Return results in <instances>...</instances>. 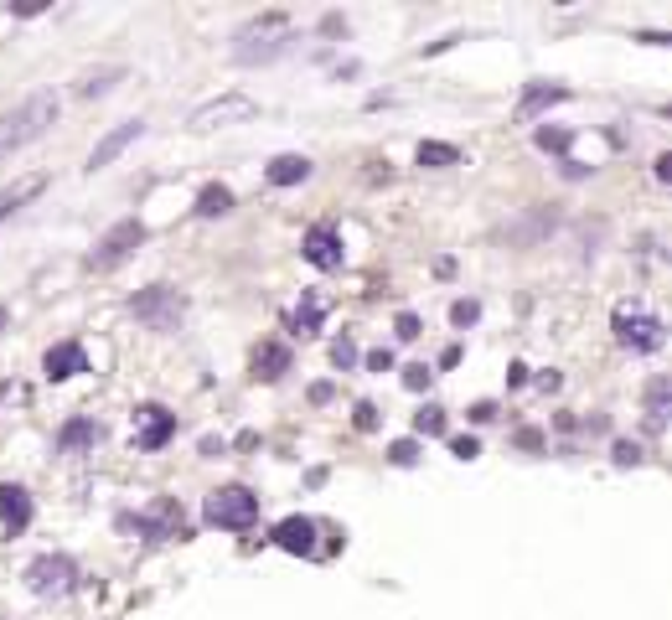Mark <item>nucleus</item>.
Returning <instances> with one entry per match:
<instances>
[{"label": "nucleus", "instance_id": "f257e3e1", "mask_svg": "<svg viewBox=\"0 0 672 620\" xmlns=\"http://www.w3.org/2000/svg\"><path fill=\"white\" fill-rule=\"evenodd\" d=\"M52 119H57V93L42 88L32 93L26 104H16L11 114H0V155H16L21 145H32L52 130Z\"/></svg>", "mask_w": 672, "mask_h": 620}, {"label": "nucleus", "instance_id": "f03ea898", "mask_svg": "<svg viewBox=\"0 0 672 620\" xmlns=\"http://www.w3.org/2000/svg\"><path fill=\"white\" fill-rule=\"evenodd\" d=\"M202 517H207L212 527L243 533V527H254V522H259V496H254L249 486H223V491H212V496H207Z\"/></svg>", "mask_w": 672, "mask_h": 620}, {"label": "nucleus", "instance_id": "7ed1b4c3", "mask_svg": "<svg viewBox=\"0 0 672 620\" xmlns=\"http://www.w3.org/2000/svg\"><path fill=\"white\" fill-rule=\"evenodd\" d=\"M130 316L145 321L150 331H176L181 316H187V295L171 290V285H150V290H140L130 300Z\"/></svg>", "mask_w": 672, "mask_h": 620}, {"label": "nucleus", "instance_id": "20e7f679", "mask_svg": "<svg viewBox=\"0 0 672 620\" xmlns=\"http://www.w3.org/2000/svg\"><path fill=\"white\" fill-rule=\"evenodd\" d=\"M140 243H145V223H140V217H125V223H114V228L94 243V254H88V269H94V274H109V269L125 264Z\"/></svg>", "mask_w": 672, "mask_h": 620}, {"label": "nucleus", "instance_id": "39448f33", "mask_svg": "<svg viewBox=\"0 0 672 620\" xmlns=\"http://www.w3.org/2000/svg\"><path fill=\"white\" fill-rule=\"evenodd\" d=\"M26 584H32L37 595H68L78 584V564L68 553H42V558H32V569H26Z\"/></svg>", "mask_w": 672, "mask_h": 620}, {"label": "nucleus", "instance_id": "423d86ee", "mask_svg": "<svg viewBox=\"0 0 672 620\" xmlns=\"http://www.w3.org/2000/svg\"><path fill=\"white\" fill-rule=\"evenodd\" d=\"M616 341L626 352H657L662 347V321L647 316V310H616Z\"/></svg>", "mask_w": 672, "mask_h": 620}, {"label": "nucleus", "instance_id": "0eeeda50", "mask_svg": "<svg viewBox=\"0 0 672 620\" xmlns=\"http://www.w3.org/2000/svg\"><path fill=\"white\" fill-rule=\"evenodd\" d=\"M259 104L249 99V93H223V99H212L192 114V130H223V124H243V119H254Z\"/></svg>", "mask_w": 672, "mask_h": 620}, {"label": "nucleus", "instance_id": "6e6552de", "mask_svg": "<svg viewBox=\"0 0 672 620\" xmlns=\"http://www.w3.org/2000/svg\"><path fill=\"white\" fill-rule=\"evenodd\" d=\"M269 31H290V16L269 11V16H259L254 26H243V37H238V42L269 37ZM285 42H290V37H274V42H264V47H243V52H238V62H269V57H280V52H285Z\"/></svg>", "mask_w": 672, "mask_h": 620}, {"label": "nucleus", "instance_id": "1a4fd4ad", "mask_svg": "<svg viewBox=\"0 0 672 620\" xmlns=\"http://www.w3.org/2000/svg\"><path fill=\"white\" fill-rule=\"evenodd\" d=\"M171 434H176V414H166L161 403H145V409H135V445H140V450H161Z\"/></svg>", "mask_w": 672, "mask_h": 620}, {"label": "nucleus", "instance_id": "9d476101", "mask_svg": "<svg viewBox=\"0 0 672 620\" xmlns=\"http://www.w3.org/2000/svg\"><path fill=\"white\" fill-rule=\"evenodd\" d=\"M300 254H305V264H316V269H342V238H336V228L331 223H316L311 233H305V243H300Z\"/></svg>", "mask_w": 672, "mask_h": 620}, {"label": "nucleus", "instance_id": "9b49d317", "mask_svg": "<svg viewBox=\"0 0 672 620\" xmlns=\"http://www.w3.org/2000/svg\"><path fill=\"white\" fill-rule=\"evenodd\" d=\"M140 135H145V119H125L119 130H109V135L94 145V155H88V171H104V166L114 161V155H125Z\"/></svg>", "mask_w": 672, "mask_h": 620}, {"label": "nucleus", "instance_id": "f8f14e48", "mask_svg": "<svg viewBox=\"0 0 672 620\" xmlns=\"http://www.w3.org/2000/svg\"><path fill=\"white\" fill-rule=\"evenodd\" d=\"M42 372L52 383H68L78 372H88V357H83L78 341H57V347H47V357H42Z\"/></svg>", "mask_w": 672, "mask_h": 620}, {"label": "nucleus", "instance_id": "ddd939ff", "mask_svg": "<svg viewBox=\"0 0 672 620\" xmlns=\"http://www.w3.org/2000/svg\"><path fill=\"white\" fill-rule=\"evenodd\" d=\"M274 543H280L285 553L311 558V553H316V522H311V517H285L280 527H274Z\"/></svg>", "mask_w": 672, "mask_h": 620}, {"label": "nucleus", "instance_id": "4468645a", "mask_svg": "<svg viewBox=\"0 0 672 620\" xmlns=\"http://www.w3.org/2000/svg\"><path fill=\"white\" fill-rule=\"evenodd\" d=\"M26 522H32V496L21 486H0V527H6V538L26 533Z\"/></svg>", "mask_w": 672, "mask_h": 620}, {"label": "nucleus", "instance_id": "2eb2a0df", "mask_svg": "<svg viewBox=\"0 0 672 620\" xmlns=\"http://www.w3.org/2000/svg\"><path fill=\"white\" fill-rule=\"evenodd\" d=\"M37 192H47V171H32V176H16L11 186H0V223H6L11 212H21Z\"/></svg>", "mask_w": 672, "mask_h": 620}, {"label": "nucleus", "instance_id": "dca6fc26", "mask_svg": "<svg viewBox=\"0 0 672 620\" xmlns=\"http://www.w3.org/2000/svg\"><path fill=\"white\" fill-rule=\"evenodd\" d=\"M135 527H140V533H150V538H187V522H181V507L176 502H161L150 517H135Z\"/></svg>", "mask_w": 672, "mask_h": 620}, {"label": "nucleus", "instance_id": "f3484780", "mask_svg": "<svg viewBox=\"0 0 672 620\" xmlns=\"http://www.w3.org/2000/svg\"><path fill=\"white\" fill-rule=\"evenodd\" d=\"M569 99V88H559V83H533L528 93H523V99H517V119H538L543 109H554V104H564Z\"/></svg>", "mask_w": 672, "mask_h": 620}, {"label": "nucleus", "instance_id": "a211bd4d", "mask_svg": "<svg viewBox=\"0 0 672 620\" xmlns=\"http://www.w3.org/2000/svg\"><path fill=\"white\" fill-rule=\"evenodd\" d=\"M290 372V347H280V341H264V347L254 352V378L274 383V378H285Z\"/></svg>", "mask_w": 672, "mask_h": 620}, {"label": "nucleus", "instance_id": "6ab92c4d", "mask_svg": "<svg viewBox=\"0 0 672 620\" xmlns=\"http://www.w3.org/2000/svg\"><path fill=\"white\" fill-rule=\"evenodd\" d=\"M305 176H311V161H305V155H274L269 171H264L269 186H300Z\"/></svg>", "mask_w": 672, "mask_h": 620}, {"label": "nucleus", "instance_id": "aec40b11", "mask_svg": "<svg viewBox=\"0 0 672 620\" xmlns=\"http://www.w3.org/2000/svg\"><path fill=\"white\" fill-rule=\"evenodd\" d=\"M94 440H99V424H94V419H68V424H63V434H57V450L73 455V450L94 445Z\"/></svg>", "mask_w": 672, "mask_h": 620}, {"label": "nucleus", "instance_id": "412c9836", "mask_svg": "<svg viewBox=\"0 0 672 620\" xmlns=\"http://www.w3.org/2000/svg\"><path fill=\"white\" fill-rule=\"evenodd\" d=\"M192 212H197V217H223V212H233V192L212 181V186H202V197H197Z\"/></svg>", "mask_w": 672, "mask_h": 620}, {"label": "nucleus", "instance_id": "4be33fe9", "mask_svg": "<svg viewBox=\"0 0 672 620\" xmlns=\"http://www.w3.org/2000/svg\"><path fill=\"white\" fill-rule=\"evenodd\" d=\"M290 326H295L300 336H316V331H321V300H316V295H300V305H295Z\"/></svg>", "mask_w": 672, "mask_h": 620}, {"label": "nucleus", "instance_id": "5701e85b", "mask_svg": "<svg viewBox=\"0 0 672 620\" xmlns=\"http://www.w3.org/2000/svg\"><path fill=\"white\" fill-rule=\"evenodd\" d=\"M419 166H461V150L445 140H419Z\"/></svg>", "mask_w": 672, "mask_h": 620}, {"label": "nucleus", "instance_id": "b1692460", "mask_svg": "<svg viewBox=\"0 0 672 620\" xmlns=\"http://www.w3.org/2000/svg\"><path fill=\"white\" fill-rule=\"evenodd\" d=\"M667 393H672V383H667V378H657V383L647 388V424H652V429H662V424H667Z\"/></svg>", "mask_w": 672, "mask_h": 620}, {"label": "nucleus", "instance_id": "393cba45", "mask_svg": "<svg viewBox=\"0 0 672 620\" xmlns=\"http://www.w3.org/2000/svg\"><path fill=\"white\" fill-rule=\"evenodd\" d=\"M119 78H125V68H99V73H88V78L78 83V93H83V99H99V93H109Z\"/></svg>", "mask_w": 672, "mask_h": 620}, {"label": "nucleus", "instance_id": "a878e982", "mask_svg": "<svg viewBox=\"0 0 672 620\" xmlns=\"http://www.w3.org/2000/svg\"><path fill=\"white\" fill-rule=\"evenodd\" d=\"M533 140H538V150H554V155H564V150L574 145V135H569V130H559V124H543V130H538Z\"/></svg>", "mask_w": 672, "mask_h": 620}, {"label": "nucleus", "instance_id": "bb28decb", "mask_svg": "<svg viewBox=\"0 0 672 620\" xmlns=\"http://www.w3.org/2000/svg\"><path fill=\"white\" fill-rule=\"evenodd\" d=\"M414 434H445V409H435V403H430V409H419L414 414Z\"/></svg>", "mask_w": 672, "mask_h": 620}, {"label": "nucleus", "instance_id": "cd10ccee", "mask_svg": "<svg viewBox=\"0 0 672 620\" xmlns=\"http://www.w3.org/2000/svg\"><path fill=\"white\" fill-rule=\"evenodd\" d=\"M331 362L347 372V367L357 362V341H352V336H336V341H331Z\"/></svg>", "mask_w": 672, "mask_h": 620}, {"label": "nucleus", "instance_id": "c85d7f7f", "mask_svg": "<svg viewBox=\"0 0 672 620\" xmlns=\"http://www.w3.org/2000/svg\"><path fill=\"white\" fill-rule=\"evenodd\" d=\"M450 321H455V326H476V321H481V305H476V300H455V305H450Z\"/></svg>", "mask_w": 672, "mask_h": 620}, {"label": "nucleus", "instance_id": "c756f323", "mask_svg": "<svg viewBox=\"0 0 672 620\" xmlns=\"http://www.w3.org/2000/svg\"><path fill=\"white\" fill-rule=\"evenodd\" d=\"M388 460H393V465H414V460H419V440H393V445H388Z\"/></svg>", "mask_w": 672, "mask_h": 620}, {"label": "nucleus", "instance_id": "7c9ffc66", "mask_svg": "<svg viewBox=\"0 0 672 620\" xmlns=\"http://www.w3.org/2000/svg\"><path fill=\"white\" fill-rule=\"evenodd\" d=\"M430 378H435V372L424 367V362H419V367H404V388H414V393H424V388H430Z\"/></svg>", "mask_w": 672, "mask_h": 620}, {"label": "nucleus", "instance_id": "2f4dec72", "mask_svg": "<svg viewBox=\"0 0 672 620\" xmlns=\"http://www.w3.org/2000/svg\"><path fill=\"white\" fill-rule=\"evenodd\" d=\"M450 455H455V460H476V455H481V445L471 440V434H455V440H450Z\"/></svg>", "mask_w": 672, "mask_h": 620}, {"label": "nucleus", "instance_id": "473e14b6", "mask_svg": "<svg viewBox=\"0 0 672 620\" xmlns=\"http://www.w3.org/2000/svg\"><path fill=\"white\" fill-rule=\"evenodd\" d=\"M393 331H399V341H414L419 336V316H414V310H404V316L393 321Z\"/></svg>", "mask_w": 672, "mask_h": 620}, {"label": "nucleus", "instance_id": "72a5a7b5", "mask_svg": "<svg viewBox=\"0 0 672 620\" xmlns=\"http://www.w3.org/2000/svg\"><path fill=\"white\" fill-rule=\"evenodd\" d=\"M616 465H641V445L621 440V445H616Z\"/></svg>", "mask_w": 672, "mask_h": 620}, {"label": "nucleus", "instance_id": "f704fd0d", "mask_svg": "<svg viewBox=\"0 0 672 620\" xmlns=\"http://www.w3.org/2000/svg\"><path fill=\"white\" fill-rule=\"evenodd\" d=\"M497 419V403H471V424H492Z\"/></svg>", "mask_w": 672, "mask_h": 620}, {"label": "nucleus", "instance_id": "c9c22d12", "mask_svg": "<svg viewBox=\"0 0 672 620\" xmlns=\"http://www.w3.org/2000/svg\"><path fill=\"white\" fill-rule=\"evenodd\" d=\"M357 429H378V409H373V403H357Z\"/></svg>", "mask_w": 672, "mask_h": 620}, {"label": "nucleus", "instance_id": "e433bc0d", "mask_svg": "<svg viewBox=\"0 0 672 620\" xmlns=\"http://www.w3.org/2000/svg\"><path fill=\"white\" fill-rule=\"evenodd\" d=\"M368 367H373V372H388V367H393V352H388V347L368 352Z\"/></svg>", "mask_w": 672, "mask_h": 620}, {"label": "nucleus", "instance_id": "4c0bfd02", "mask_svg": "<svg viewBox=\"0 0 672 620\" xmlns=\"http://www.w3.org/2000/svg\"><path fill=\"white\" fill-rule=\"evenodd\" d=\"M517 445H523V450H538L543 434H538V429H523V434H517Z\"/></svg>", "mask_w": 672, "mask_h": 620}, {"label": "nucleus", "instance_id": "58836bf2", "mask_svg": "<svg viewBox=\"0 0 672 620\" xmlns=\"http://www.w3.org/2000/svg\"><path fill=\"white\" fill-rule=\"evenodd\" d=\"M311 403H331V383H316L311 388Z\"/></svg>", "mask_w": 672, "mask_h": 620}, {"label": "nucleus", "instance_id": "ea45409f", "mask_svg": "<svg viewBox=\"0 0 672 620\" xmlns=\"http://www.w3.org/2000/svg\"><path fill=\"white\" fill-rule=\"evenodd\" d=\"M6 326H11V310H6V305H0V331H6Z\"/></svg>", "mask_w": 672, "mask_h": 620}]
</instances>
